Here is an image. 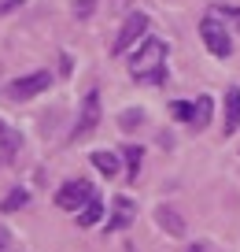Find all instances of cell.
Instances as JSON below:
<instances>
[{
    "mask_svg": "<svg viewBox=\"0 0 240 252\" xmlns=\"http://www.w3.org/2000/svg\"><path fill=\"white\" fill-rule=\"evenodd\" d=\"M130 74L144 86H159L166 78V41L159 37H144L140 48L130 56Z\"/></svg>",
    "mask_w": 240,
    "mask_h": 252,
    "instance_id": "cell-1",
    "label": "cell"
},
{
    "mask_svg": "<svg viewBox=\"0 0 240 252\" xmlns=\"http://www.w3.org/2000/svg\"><path fill=\"white\" fill-rule=\"evenodd\" d=\"M200 37H203V45H207V52L218 56V60H225V56L233 52V37H229V30L222 26V19H218L214 11L200 23Z\"/></svg>",
    "mask_w": 240,
    "mask_h": 252,
    "instance_id": "cell-2",
    "label": "cell"
},
{
    "mask_svg": "<svg viewBox=\"0 0 240 252\" xmlns=\"http://www.w3.org/2000/svg\"><path fill=\"white\" fill-rule=\"evenodd\" d=\"M100 126V89H89L85 96H81V111H78V123L74 130H70V137L74 141H81V137H89Z\"/></svg>",
    "mask_w": 240,
    "mask_h": 252,
    "instance_id": "cell-3",
    "label": "cell"
},
{
    "mask_svg": "<svg viewBox=\"0 0 240 252\" xmlns=\"http://www.w3.org/2000/svg\"><path fill=\"white\" fill-rule=\"evenodd\" d=\"M89 197H93V186H89L85 178H70L59 186V193H55V204L63 208V212H81V208L89 204Z\"/></svg>",
    "mask_w": 240,
    "mask_h": 252,
    "instance_id": "cell-4",
    "label": "cell"
},
{
    "mask_svg": "<svg viewBox=\"0 0 240 252\" xmlns=\"http://www.w3.org/2000/svg\"><path fill=\"white\" fill-rule=\"evenodd\" d=\"M48 86H52V74H48V71H33V74H23V78L11 82L8 96H11V100H33V96L45 93Z\"/></svg>",
    "mask_w": 240,
    "mask_h": 252,
    "instance_id": "cell-5",
    "label": "cell"
},
{
    "mask_svg": "<svg viewBox=\"0 0 240 252\" xmlns=\"http://www.w3.org/2000/svg\"><path fill=\"white\" fill-rule=\"evenodd\" d=\"M144 33H148V15H144V11H133V15H130V19H126V23H122V30H118V37L111 41V52H115V56H122L126 48H130L133 41H140V37H144Z\"/></svg>",
    "mask_w": 240,
    "mask_h": 252,
    "instance_id": "cell-6",
    "label": "cell"
},
{
    "mask_svg": "<svg viewBox=\"0 0 240 252\" xmlns=\"http://www.w3.org/2000/svg\"><path fill=\"white\" fill-rule=\"evenodd\" d=\"M19 152H23V134L0 119V163H15Z\"/></svg>",
    "mask_w": 240,
    "mask_h": 252,
    "instance_id": "cell-7",
    "label": "cell"
},
{
    "mask_svg": "<svg viewBox=\"0 0 240 252\" xmlns=\"http://www.w3.org/2000/svg\"><path fill=\"white\" fill-rule=\"evenodd\" d=\"M111 208H115V215L107 219V230H111V234H115V230H126L133 219H137V204H133L130 197H115V204H111Z\"/></svg>",
    "mask_w": 240,
    "mask_h": 252,
    "instance_id": "cell-8",
    "label": "cell"
},
{
    "mask_svg": "<svg viewBox=\"0 0 240 252\" xmlns=\"http://www.w3.org/2000/svg\"><path fill=\"white\" fill-rule=\"evenodd\" d=\"M225 134H237L240 130V86L225 89V123H222Z\"/></svg>",
    "mask_w": 240,
    "mask_h": 252,
    "instance_id": "cell-9",
    "label": "cell"
},
{
    "mask_svg": "<svg viewBox=\"0 0 240 252\" xmlns=\"http://www.w3.org/2000/svg\"><path fill=\"white\" fill-rule=\"evenodd\" d=\"M118 159H122V152H111V149H96L93 152V167L100 174H107V178L118 174Z\"/></svg>",
    "mask_w": 240,
    "mask_h": 252,
    "instance_id": "cell-10",
    "label": "cell"
},
{
    "mask_svg": "<svg viewBox=\"0 0 240 252\" xmlns=\"http://www.w3.org/2000/svg\"><path fill=\"white\" fill-rule=\"evenodd\" d=\"M100 219H104V200L93 193V197H89V204L78 212V226H96Z\"/></svg>",
    "mask_w": 240,
    "mask_h": 252,
    "instance_id": "cell-11",
    "label": "cell"
},
{
    "mask_svg": "<svg viewBox=\"0 0 240 252\" xmlns=\"http://www.w3.org/2000/svg\"><path fill=\"white\" fill-rule=\"evenodd\" d=\"M118 152H122V159H126V178L137 182V171H140V159H144V149H140V145H126V149H118Z\"/></svg>",
    "mask_w": 240,
    "mask_h": 252,
    "instance_id": "cell-12",
    "label": "cell"
},
{
    "mask_svg": "<svg viewBox=\"0 0 240 252\" xmlns=\"http://www.w3.org/2000/svg\"><path fill=\"white\" fill-rule=\"evenodd\" d=\"M211 111H214V100H211V96H200V100L192 104V123H188V126L203 130V126L211 123Z\"/></svg>",
    "mask_w": 240,
    "mask_h": 252,
    "instance_id": "cell-13",
    "label": "cell"
},
{
    "mask_svg": "<svg viewBox=\"0 0 240 252\" xmlns=\"http://www.w3.org/2000/svg\"><path fill=\"white\" fill-rule=\"evenodd\" d=\"M159 226H166L174 237H181V234H185V222H181L178 215L170 212V208H159Z\"/></svg>",
    "mask_w": 240,
    "mask_h": 252,
    "instance_id": "cell-14",
    "label": "cell"
},
{
    "mask_svg": "<svg viewBox=\"0 0 240 252\" xmlns=\"http://www.w3.org/2000/svg\"><path fill=\"white\" fill-rule=\"evenodd\" d=\"M26 200H30V193H26V189H11L8 197L0 200V212H15V208H26Z\"/></svg>",
    "mask_w": 240,
    "mask_h": 252,
    "instance_id": "cell-15",
    "label": "cell"
},
{
    "mask_svg": "<svg viewBox=\"0 0 240 252\" xmlns=\"http://www.w3.org/2000/svg\"><path fill=\"white\" fill-rule=\"evenodd\" d=\"M140 123H144V111H140V108H126L122 115H118V126H122L126 134H130V130H137Z\"/></svg>",
    "mask_w": 240,
    "mask_h": 252,
    "instance_id": "cell-16",
    "label": "cell"
},
{
    "mask_svg": "<svg viewBox=\"0 0 240 252\" xmlns=\"http://www.w3.org/2000/svg\"><path fill=\"white\" fill-rule=\"evenodd\" d=\"M211 11H214L218 19H229V23L237 26V33H240V8H225V4H214Z\"/></svg>",
    "mask_w": 240,
    "mask_h": 252,
    "instance_id": "cell-17",
    "label": "cell"
},
{
    "mask_svg": "<svg viewBox=\"0 0 240 252\" xmlns=\"http://www.w3.org/2000/svg\"><path fill=\"white\" fill-rule=\"evenodd\" d=\"M170 111L181 119V123H192V104H185V100H174V104H170Z\"/></svg>",
    "mask_w": 240,
    "mask_h": 252,
    "instance_id": "cell-18",
    "label": "cell"
},
{
    "mask_svg": "<svg viewBox=\"0 0 240 252\" xmlns=\"http://www.w3.org/2000/svg\"><path fill=\"white\" fill-rule=\"evenodd\" d=\"M96 11V0H74V15L78 19H89Z\"/></svg>",
    "mask_w": 240,
    "mask_h": 252,
    "instance_id": "cell-19",
    "label": "cell"
},
{
    "mask_svg": "<svg viewBox=\"0 0 240 252\" xmlns=\"http://www.w3.org/2000/svg\"><path fill=\"white\" fill-rule=\"evenodd\" d=\"M8 241H11V234H8V226H0V252L8 249Z\"/></svg>",
    "mask_w": 240,
    "mask_h": 252,
    "instance_id": "cell-20",
    "label": "cell"
},
{
    "mask_svg": "<svg viewBox=\"0 0 240 252\" xmlns=\"http://www.w3.org/2000/svg\"><path fill=\"white\" fill-rule=\"evenodd\" d=\"M19 4H23V0H4V4H0V15H4V11H11V8H19Z\"/></svg>",
    "mask_w": 240,
    "mask_h": 252,
    "instance_id": "cell-21",
    "label": "cell"
},
{
    "mask_svg": "<svg viewBox=\"0 0 240 252\" xmlns=\"http://www.w3.org/2000/svg\"><path fill=\"white\" fill-rule=\"evenodd\" d=\"M188 252H207V245H192V249H188Z\"/></svg>",
    "mask_w": 240,
    "mask_h": 252,
    "instance_id": "cell-22",
    "label": "cell"
}]
</instances>
